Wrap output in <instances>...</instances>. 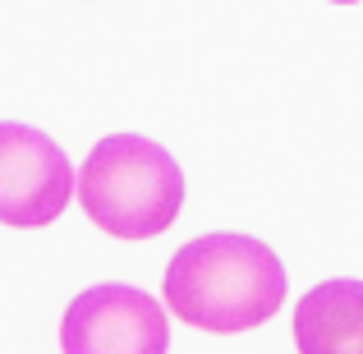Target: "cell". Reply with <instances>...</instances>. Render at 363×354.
Returning a JSON list of instances; mask_svg holds the SVG:
<instances>
[{
    "label": "cell",
    "instance_id": "1",
    "mask_svg": "<svg viewBox=\"0 0 363 354\" xmlns=\"http://www.w3.org/2000/svg\"><path fill=\"white\" fill-rule=\"evenodd\" d=\"M161 290L179 322L235 336L276 318L285 304V267L253 235H198L170 258Z\"/></svg>",
    "mask_w": 363,
    "mask_h": 354
},
{
    "label": "cell",
    "instance_id": "2",
    "mask_svg": "<svg viewBox=\"0 0 363 354\" xmlns=\"http://www.w3.org/2000/svg\"><path fill=\"white\" fill-rule=\"evenodd\" d=\"M79 203L97 231L116 239H157L184 207V170L143 133H111L79 166Z\"/></svg>",
    "mask_w": 363,
    "mask_h": 354
},
{
    "label": "cell",
    "instance_id": "3",
    "mask_svg": "<svg viewBox=\"0 0 363 354\" xmlns=\"http://www.w3.org/2000/svg\"><path fill=\"white\" fill-rule=\"evenodd\" d=\"M65 354H166L170 318L138 285H92L74 294L60 318Z\"/></svg>",
    "mask_w": 363,
    "mask_h": 354
},
{
    "label": "cell",
    "instance_id": "5",
    "mask_svg": "<svg viewBox=\"0 0 363 354\" xmlns=\"http://www.w3.org/2000/svg\"><path fill=\"white\" fill-rule=\"evenodd\" d=\"M299 354H363V281H322L294 304Z\"/></svg>",
    "mask_w": 363,
    "mask_h": 354
},
{
    "label": "cell",
    "instance_id": "4",
    "mask_svg": "<svg viewBox=\"0 0 363 354\" xmlns=\"http://www.w3.org/2000/svg\"><path fill=\"white\" fill-rule=\"evenodd\" d=\"M74 198V166L51 133L0 120V226H51Z\"/></svg>",
    "mask_w": 363,
    "mask_h": 354
},
{
    "label": "cell",
    "instance_id": "6",
    "mask_svg": "<svg viewBox=\"0 0 363 354\" xmlns=\"http://www.w3.org/2000/svg\"><path fill=\"white\" fill-rule=\"evenodd\" d=\"M336 5H354V0H336Z\"/></svg>",
    "mask_w": 363,
    "mask_h": 354
}]
</instances>
